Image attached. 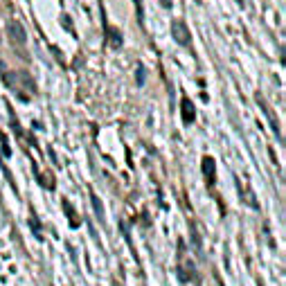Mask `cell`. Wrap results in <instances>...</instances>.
Wrapping results in <instances>:
<instances>
[{
	"instance_id": "cell-1",
	"label": "cell",
	"mask_w": 286,
	"mask_h": 286,
	"mask_svg": "<svg viewBox=\"0 0 286 286\" xmlns=\"http://www.w3.org/2000/svg\"><path fill=\"white\" fill-rule=\"evenodd\" d=\"M7 36H10L12 43H16V46H25V41H28L25 28L18 20H7Z\"/></svg>"
},
{
	"instance_id": "cell-6",
	"label": "cell",
	"mask_w": 286,
	"mask_h": 286,
	"mask_svg": "<svg viewBox=\"0 0 286 286\" xmlns=\"http://www.w3.org/2000/svg\"><path fill=\"white\" fill-rule=\"evenodd\" d=\"M108 32H110V46H115V48L122 46V36L118 34V30H108Z\"/></svg>"
},
{
	"instance_id": "cell-3",
	"label": "cell",
	"mask_w": 286,
	"mask_h": 286,
	"mask_svg": "<svg viewBox=\"0 0 286 286\" xmlns=\"http://www.w3.org/2000/svg\"><path fill=\"white\" fill-rule=\"evenodd\" d=\"M196 118V108L190 100H182V122L185 124H192Z\"/></svg>"
},
{
	"instance_id": "cell-5",
	"label": "cell",
	"mask_w": 286,
	"mask_h": 286,
	"mask_svg": "<svg viewBox=\"0 0 286 286\" xmlns=\"http://www.w3.org/2000/svg\"><path fill=\"white\" fill-rule=\"evenodd\" d=\"M92 208H95V212H97V218L104 221V208H102V200L97 198V196H92Z\"/></svg>"
},
{
	"instance_id": "cell-8",
	"label": "cell",
	"mask_w": 286,
	"mask_h": 286,
	"mask_svg": "<svg viewBox=\"0 0 286 286\" xmlns=\"http://www.w3.org/2000/svg\"><path fill=\"white\" fill-rule=\"evenodd\" d=\"M160 5H162L164 10H169V7H172V0H160Z\"/></svg>"
},
{
	"instance_id": "cell-4",
	"label": "cell",
	"mask_w": 286,
	"mask_h": 286,
	"mask_svg": "<svg viewBox=\"0 0 286 286\" xmlns=\"http://www.w3.org/2000/svg\"><path fill=\"white\" fill-rule=\"evenodd\" d=\"M203 174L208 176V182L212 185L214 182V158H210V156H205V160H203Z\"/></svg>"
},
{
	"instance_id": "cell-2",
	"label": "cell",
	"mask_w": 286,
	"mask_h": 286,
	"mask_svg": "<svg viewBox=\"0 0 286 286\" xmlns=\"http://www.w3.org/2000/svg\"><path fill=\"white\" fill-rule=\"evenodd\" d=\"M172 36L176 38L180 46H187V43H190V30H187V25L182 23V20H174V25H172Z\"/></svg>"
},
{
	"instance_id": "cell-7",
	"label": "cell",
	"mask_w": 286,
	"mask_h": 286,
	"mask_svg": "<svg viewBox=\"0 0 286 286\" xmlns=\"http://www.w3.org/2000/svg\"><path fill=\"white\" fill-rule=\"evenodd\" d=\"M144 79H146V70L140 66V68H138V74H136V84L138 86H144Z\"/></svg>"
}]
</instances>
